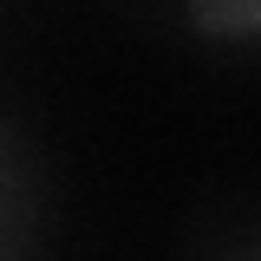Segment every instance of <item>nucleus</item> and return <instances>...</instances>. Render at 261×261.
<instances>
[{"instance_id": "f257e3e1", "label": "nucleus", "mask_w": 261, "mask_h": 261, "mask_svg": "<svg viewBox=\"0 0 261 261\" xmlns=\"http://www.w3.org/2000/svg\"><path fill=\"white\" fill-rule=\"evenodd\" d=\"M196 27H216V33L242 27V33H261V7H209V13H196Z\"/></svg>"}]
</instances>
